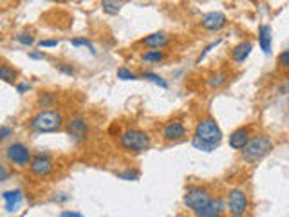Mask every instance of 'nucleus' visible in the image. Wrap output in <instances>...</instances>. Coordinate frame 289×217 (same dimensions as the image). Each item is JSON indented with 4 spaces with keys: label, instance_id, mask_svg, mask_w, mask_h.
I'll list each match as a JSON object with an SVG mask.
<instances>
[{
    "label": "nucleus",
    "instance_id": "1",
    "mask_svg": "<svg viewBox=\"0 0 289 217\" xmlns=\"http://www.w3.org/2000/svg\"><path fill=\"white\" fill-rule=\"evenodd\" d=\"M64 116L60 111L56 109H46V111H40L33 116L29 120L28 127L33 132H38V134H46V132H56L64 127Z\"/></svg>",
    "mask_w": 289,
    "mask_h": 217
},
{
    "label": "nucleus",
    "instance_id": "2",
    "mask_svg": "<svg viewBox=\"0 0 289 217\" xmlns=\"http://www.w3.org/2000/svg\"><path fill=\"white\" fill-rule=\"evenodd\" d=\"M273 150V141L267 134H257L253 136L248 141V145L242 148V161L255 165V163L262 161L266 156H269V152Z\"/></svg>",
    "mask_w": 289,
    "mask_h": 217
},
{
    "label": "nucleus",
    "instance_id": "3",
    "mask_svg": "<svg viewBox=\"0 0 289 217\" xmlns=\"http://www.w3.org/2000/svg\"><path fill=\"white\" fill-rule=\"evenodd\" d=\"M120 147L127 152H145L148 150L152 145V138L148 132L141 129H127L125 132H121L120 136Z\"/></svg>",
    "mask_w": 289,
    "mask_h": 217
},
{
    "label": "nucleus",
    "instance_id": "4",
    "mask_svg": "<svg viewBox=\"0 0 289 217\" xmlns=\"http://www.w3.org/2000/svg\"><path fill=\"white\" fill-rule=\"evenodd\" d=\"M193 138H197L202 143L210 145V147L217 148L222 141V130H220L219 123H217L213 118H202L195 125V130H193Z\"/></svg>",
    "mask_w": 289,
    "mask_h": 217
},
{
    "label": "nucleus",
    "instance_id": "5",
    "mask_svg": "<svg viewBox=\"0 0 289 217\" xmlns=\"http://www.w3.org/2000/svg\"><path fill=\"white\" fill-rule=\"evenodd\" d=\"M211 199L213 197H211L210 190H208L206 186L193 185L186 188V192H184L183 195V203L184 206L188 208V210H192L193 213H199L211 203Z\"/></svg>",
    "mask_w": 289,
    "mask_h": 217
},
{
    "label": "nucleus",
    "instance_id": "6",
    "mask_svg": "<svg viewBox=\"0 0 289 217\" xmlns=\"http://www.w3.org/2000/svg\"><path fill=\"white\" fill-rule=\"evenodd\" d=\"M33 156H35V154L31 152V148H29L28 145L20 143V141H15V143L8 145V147L4 148L6 161L15 166H22V168L31 165Z\"/></svg>",
    "mask_w": 289,
    "mask_h": 217
},
{
    "label": "nucleus",
    "instance_id": "7",
    "mask_svg": "<svg viewBox=\"0 0 289 217\" xmlns=\"http://www.w3.org/2000/svg\"><path fill=\"white\" fill-rule=\"evenodd\" d=\"M226 204H228V212L231 217H244L249 208V199L242 188H231Z\"/></svg>",
    "mask_w": 289,
    "mask_h": 217
},
{
    "label": "nucleus",
    "instance_id": "8",
    "mask_svg": "<svg viewBox=\"0 0 289 217\" xmlns=\"http://www.w3.org/2000/svg\"><path fill=\"white\" fill-rule=\"evenodd\" d=\"M29 170L35 177L44 179V177H49L55 172V161L49 154H35L31 165H29Z\"/></svg>",
    "mask_w": 289,
    "mask_h": 217
},
{
    "label": "nucleus",
    "instance_id": "9",
    "mask_svg": "<svg viewBox=\"0 0 289 217\" xmlns=\"http://www.w3.org/2000/svg\"><path fill=\"white\" fill-rule=\"evenodd\" d=\"M199 26H201L204 31H220L228 26V17H226L222 11H210V13H204L199 20Z\"/></svg>",
    "mask_w": 289,
    "mask_h": 217
},
{
    "label": "nucleus",
    "instance_id": "10",
    "mask_svg": "<svg viewBox=\"0 0 289 217\" xmlns=\"http://www.w3.org/2000/svg\"><path fill=\"white\" fill-rule=\"evenodd\" d=\"M67 132L71 138H74L76 141H87L89 139V123L85 118L82 116H74L67 121Z\"/></svg>",
    "mask_w": 289,
    "mask_h": 217
},
{
    "label": "nucleus",
    "instance_id": "11",
    "mask_svg": "<svg viewBox=\"0 0 289 217\" xmlns=\"http://www.w3.org/2000/svg\"><path fill=\"white\" fill-rule=\"evenodd\" d=\"M184 136H186V127L179 120H172L163 127V139L165 141H181Z\"/></svg>",
    "mask_w": 289,
    "mask_h": 217
},
{
    "label": "nucleus",
    "instance_id": "12",
    "mask_svg": "<svg viewBox=\"0 0 289 217\" xmlns=\"http://www.w3.org/2000/svg\"><path fill=\"white\" fill-rule=\"evenodd\" d=\"M141 46L148 47V49H165L166 46L170 44V35L165 31H156V33H150V35H147L145 38H141V42H139Z\"/></svg>",
    "mask_w": 289,
    "mask_h": 217
},
{
    "label": "nucleus",
    "instance_id": "13",
    "mask_svg": "<svg viewBox=\"0 0 289 217\" xmlns=\"http://www.w3.org/2000/svg\"><path fill=\"white\" fill-rule=\"evenodd\" d=\"M2 199L6 203V212H17L24 203V192L19 188L6 190V192H2Z\"/></svg>",
    "mask_w": 289,
    "mask_h": 217
},
{
    "label": "nucleus",
    "instance_id": "14",
    "mask_svg": "<svg viewBox=\"0 0 289 217\" xmlns=\"http://www.w3.org/2000/svg\"><path fill=\"white\" fill-rule=\"evenodd\" d=\"M249 139H251V136H249L248 127H239V129H235L233 132L229 134L228 143L233 150H242V148L248 145Z\"/></svg>",
    "mask_w": 289,
    "mask_h": 217
},
{
    "label": "nucleus",
    "instance_id": "15",
    "mask_svg": "<svg viewBox=\"0 0 289 217\" xmlns=\"http://www.w3.org/2000/svg\"><path fill=\"white\" fill-rule=\"evenodd\" d=\"M251 51H253L251 42H249V40L239 42V44L231 49V60H233L235 64H242V62H246V58L251 55Z\"/></svg>",
    "mask_w": 289,
    "mask_h": 217
},
{
    "label": "nucleus",
    "instance_id": "16",
    "mask_svg": "<svg viewBox=\"0 0 289 217\" xmlns=\"http://www.w3.org/2000/svg\"><path fill=\"white\" fill-rule=\"evenodd\" d=\"M224 210H228V204H226L222 199H211V203L208 204L204 210L195 213V215L197 217H222Z\"/></svg>",
    "mask_w": 289,
    "mask_h": 217
},
{
    "label": "nucleus",
    "instance_id": "17",
    "mask_svg": "<svg viewBox=\"0 0 289 217\" xmlns=\"http://www.w3.org/2000/svg\"><path fill=\"white\" fill-rule=\"evenodd\" d=\"M271 44H273V33L267 24H262L258 28V46L264 55H271Z\"/></svg>",
    "mask_w": 289,
    "mask_h": 217
},
{
    "label": "nucleus",
    "instance_id": "18",
    "mask_svg": "<svg viewBox=\"0 0 289 217\" xmlns=\"http://www.w3.org/2000/svg\"><path fill=\"white\" fill-rule=\"evenodd\" d=\"M226 82H228V73H224V71H215V73H211L210 76H208V87L211 89H220L222 85H226Z\"/></svg>",
    "mask_w": 289,
    "mask_h": 217
},
{
    "label": "nucleus",
    "instance_id": "19",
    "mask_svg": "<svg viewBox=\"0 0 289 217\" xmlns=\"http://www.w3.org/2000/svg\"><path fill=\"white\" fill-rule=\"evenodd\" d=\"M127 0H101V8L107 15H118Z\"/></svg>",
    "mask_w": 289,
    "mask_h": 217
},
{
    "label": "nucleus",
    "instance_id": "20",
    "mask_svg": "<svg viewBox=\"0 0 289 217\" xmlns=\"http://www.w3.org/2000/svg\"><path fill=\"white\" fill-rule=\"evenodd\" d=\"M0 80H4L6 83H13V85L19 83L17 82V71L8 64H2V67H0Z\"/></svg>",
    "mask_w": 289,
    "mask_h": 217
},
{
    "label": "nucleus",
    "instance_id": "21",
    "mask_svg": "<svg viewBox=\"0 0 289 217\" xmlns=\"http://www.w3.org/2000/svg\"><path fill=\"white\" fill-rule=\"evenodd\" d=\"M141 60L147 62V64H159V62L165 60V53L159 51V49H150V51L143 53Z\"/></svg>",
    "mask_w": 289,
    "mask_h": 217
},
{
    "label": "nucleus",
    "instance_id": "22",
    "mask_svg": "<svg viewBox=\"0 0 289 217\" xmlns=\"http://www.w3.org/2000/svg\"><path fill=\"white\" fill-rule=\"evenodd\" d=\"M55 102H56V98H55V94H53V93H40V94H38L37 103H38V107H40L42 111L51 109V107L55 105Z\"/></svg>",
    "mask_w": 289,
    "mask_h": 217
},
{
    "label": "nucleus",
    "instance_id": "23",
    "mask_svg": "<svg viewBox=\"0 0 289 217\" xmlns=\"http://www.w3.org/2000/svg\"><path fill=\"white\" fill-rule=\"evenodd\" d=\"M141 80H148V82L159 85L161 89H168V82H166L165 78H161L159 74L150 73V71H145V73H141Z\"/></svg>",
    "mask_w": 289,
    "mask_h": 217
},
{
    "label": "nucleus",
    "instance_id": "24",
    "mask_svg": "<svg viewBox=\"0 0 289 217\" xmlns=\"http://www.w3.org/2000/svg\"><path fill=\"white\" fill-rule=\"evenodd\" d=\"M116 76H118V80H123V82H136V80H141V76H138L136 73L127 69L125 65H121L120 69L116 71Z\"/></svg>",
    "mask_w": 289,
    "mask_h": 217
},
{
    "label": "nucleus",
    "instance_id": "25",
    "mask_svg": "<svg viewBox=\"0 0 289 217\" xmlns=\"http://www.w3.org/2000/svg\"><path fill=\"white\" fill-rule=\"evenodd\" d=\"M116 176L120 177V179L123 181H138L139 179V170H136V168H125V170H120L116 172Z\"/></svg>",
    "mask_w": 289,
    "mask_h": 217
},
{
    "label": "nucleus",
    "instance_id": "26",
    "mask_svg": "<svg viewBox=\"0 0 289 217\" xmlns=\"http://www.w3.org/2000/svg\"><path fill=\"white\" fill-rule=\"evenodd\" d=\"M17 40H19V44L24 47H31L33 44H35V37H33L31 31H20L19 37H17Z\"/></svg>",
    "mask_w": 289,
    "mask_h": 217
},
{
    "label": "nucleus",
    "instance_id": "27",
    "mask_svg": "<svg viewBox=\"0 0 289 217\" xmlns=\"http://www.w3.org/2000/svg\"><path fill=\"white\" fill-rule=\"evenodd\" d=\"M71 44L74 47H87L92 55H96V47L92 46V42L87 40V38H71Z\"/></svg>",
    "mask_w": 289,
    "mask_h": 217
},
{
    "label": "nucleus",
    "instance_id": "28",
    "mask_svg": "<svg viewBox=\"0 0 289 217\" xmlns=\"http://www.w3.org/2000/svg\"><path fill=\"white\" fill-rule=\"evenodd\" d=\"M56 69L60 71L62 74H65V76H76V69L69 64H56Z\"/></svg>",
    "mask_w": 289,
    "mask_h": 217
},
{
    "label": "nucleus",
    "instance_id": "29",
    "mask_svg": "<svg viewBox=\"0 0 289 217\" xmlns=\"http://www.w3.org/2000/svg\"><path fill=\"white\" fill-rule=\"evenodd\" d=\"M220 42H222V38H219V40H215V42H211L210 46H206V47H204V49H202V51H201V55L197 56V64H201V62L204 60V58H206V55H208V53H210L211 49H213V47H217V46H219Z\"/></svg>",
    "mask_w": 289,
    "mask_h": 217
},
{
    "label": "nucleus",
    "instance_id": "30",
    "mask_svg": "<svg viewBox=\"0 0 289 217\" xmlns=\"http://www.w3.org/2000/svg\"><path fill=\"white\" fill-rule=\"evenodd\" d=\"M276 60H278V65L282 67V69L289 71V49H284V51L280 53Z\"/></svg>",
    "mask_w": 289,
    "mask_h": 217
},
{
    "label": "nucleus",
    "instance_id": "31",
    "mask_svg": "<svg viewBox=\"0 0 289 217\" xmlns=\"http://www.w3.org/2000/svg\"><path fill=\"white\" fill-rule=\"evenodd\" d=\"M192 145H193V148H197V150H201V152H213V150H215V148L210 147V145L199 141L197 138H192Z\"/></svg>",
    "mask_w": 289,
    "mask_h": 217
},
{
    "label": "nucleus",
    "instance_id": "32",
    "mask_svg": "<svg viewBox=\"0 0 289 217\" xmlns=\"http://www.w3.org/2000/svg\"><path fill=\"white\" fill-rule=\"evenodd\" d=\"M28 91H31V85H29V83H26V82L17 83V93L19 94H26Z\"/></svg>",
    "mask_w": 289,
    "mask_h": 217
},
{
    "label": "nucleus",
    "instance_id": "33",
    "mask_svg": "<svg viewBox=\"0 0 289 217\" xmlns=\"http://www.w3.org/2000/svg\"><path fill=\"white\" fill-rule=\"evenodd\" d=\"M58 44H60V40H40L38 42V47H42V49L44 47H56Z\"/></svg>",
    "mask_w": 289,
    "mask_h": 217
},
{
    "label": "nucleus",
    "instance_id": "34",
    "mask_svg": "<svg viewBox=\"0 0 289 217\" xmlns=\"http://www.w3.org/2000/svg\"><path fill=\"white\" fill-rule=\"evenodd\" d=\"M11 132H13V130H11L10 127H8V125H2V127H0V139L10 138V136H11Z\"/></svg>",
    "mask_w": 289,
    "mask_h": 217
},
{
    "label": "nucleus",
    "instance_id": "35",
    "mask_svg": "<svg viewBox=\"0 0 289 217\" xmlns=\"http://www.w3.org/2000/svg\"><path fill=\"white\" fill-rule=\"evenodd\" d=\"M10 177V170H8V165H0V181L4 183Z\"/></svg>",
    "mask_w": 289,
    "mask_h": 217
},
{
    "label": "nucleus",
    "instance_id": "36",
    "mask_svg": "<svg viewBox=\"0 0 289 217\" xmlns=\"http://www.w3.org/2000/svg\"><path fill=\"white\" fill-rule=\"evenodd\" d=\"M29 58H31V60H46V55L42 51H31L29 53Z\"/></svg>",
    "mask_w": 289,
    "mask_h": 217
},
{
    "label": "nucleus",
    "instance_id": "37",
    "mask_svg": "<svg viewBox=\"0 0 289 217\" xmlns=\"http://www.w3.org/2000/svg\"><path fill=\"white\" fill-rule=\"evenodd\" d=\"M60 217H83V213L73 212V210H64V212L60 213Z\"/></svg>",
    "mask_w": 289,
    "mask_h": 217
},
{
    "label": "nucleus",
    "instance_id": "38",
    "mask_svg": "<svg viewBox=\"0 0 289 217\" xmlns=\"http://www.w3.org/2000/svg\"><path fill=\"white\" fill-rule=\"evenodd\" d=\"M282 93H287L289 94V83H285L284 87H282Z\"/></svg>",
    "mask_w": 289,
    "mask_h": 217
},
{
    "label": "nucleus",
    "instance_id": "39",
    "mask_svg": "<svg viewBox=\"0 0 289 217\" xmlns=\"http://www.w3.org/2000/svg\"><path fill=\"white\" fill-rule=\"evenodd\" d=\"M195 217H197V215H195Z\"/></svg>",
    "mask_w": 289,
    "mask_h": 217
}]
</instances>
